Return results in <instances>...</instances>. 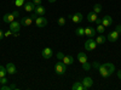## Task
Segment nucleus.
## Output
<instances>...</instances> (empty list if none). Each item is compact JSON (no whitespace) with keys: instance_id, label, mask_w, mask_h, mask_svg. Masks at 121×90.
I'll use <instances>...</instances> for the list:
<instances>
[{"instance_id":"nucleus-1","label":"nucleus","mask_w":121,"mask_h":90,"mask_svg":"<svg viewBox=\"0 0 121 90\" xmlns=\"http://www.w3.org/2000/svg\"><path fill=\"white\" fill-rule=\"evenodd\" d=\"M55 72H56V74H58V76H63V74L67 72V65L63 63L62 61L57 62V63L55 65Z\"/></svg>"},{"instance_id":"nucleus-2","label":"nucleus","mask_w":121,"mask_h":90,"mask_svg":"<svg viewBox=\"0 0 121 90\" xmlns=\"http://www.w3.org/2000/svg\"><path fill=\"white\" fill-rule=\"evenodd\" d=\"M97 43H96V40H93L92 38H88L87 40L85 42V49L87 50V51H92V50H95L96 47H97Z\"/></svg>"},{"instance_id":"nucleus-3","label":"nucleus","mask_w":121,"mask_h":90,"mask_svg":"<svg viewBox=\"0 0 121 90\" xmlns=\"http://www.w3.org/2000/svg\"><path fill=\"white\" fill-rule=\"evenodd\" d=\"M35 24H36V27H39V28H44V27L47 26V19H46L45 17H43V16H39V17L35 19Z\"/></svg>"},{"instance_id":"nucleus-4","label":"nucleus","mask_w":121,"mask_h":90,"mask_svg":"<svg viewBox=\"0 0 121 90\" xmlns=\"http://www.w3.org/2000/svg\"><path fill=\"white\" fill-rule=\"evenodd\" d=\"M119 35H120V33H119V32L113 31V32H110V33L107 35V39H108V40H109L110 43H115V42H117Z\"/></svg>"},{"instance_id":"nucleus-5","label":"nucleus","mask_w":121,"mask_h":90,"mask_svg":"<svg viewBox=\"0 0 121 90\" xmlns=\"http://www.w3.org/2000/svg\"><path fill=\"white\" fill-rule=\"evenodd\" d=\"M10 29L12 31V33H19V31H21V23L17 21H12L10 23Z\"/></svg>"},{"instance_id":"nucleus-6","label":"nucleus","mask_w":121,"mask_h":90,"mask_svg":"<svg viewBox=\"0 0 121 90\" xmlns=\"http://www.w3.org/2000/svg\"><path fill=\"white\" fill-rule=\"evenodd\" d=\"M82 85H84V88H85V90H88L91 86L93 85V81H92V78H90V77H85L84 79H82Z\"/></svg>"},{"instance_id":"nucleus-7","label":"nucleus","mask_w":121,"mask_h":90,"mask_svg":"<svg viewBox=\"0 0 121 90\" xmlns=\"http://www.w3.org/2000/svg\"><path fill=\"white\" fill-rule=\"evenodd\" d=\"M52 55H53V51H52V49H51V47H45L43 51H41V56H43L44 58H46V60L51 58Z\"/></svg>"},{"instance_id":"nucleus-8","label":"nucleus","mask_w":121,"mask_h":90,"mask_svg":"<svg viewBox=\"0 0 121 90\" xmlns=\"http://www.w3.org/2000/svg\"><path fill=\"white\" fill-rule=\"evenodd\" d=\"M70 19H72V22H74V23H81V21L84 19V16H82L81 12H76L70 17Z\"/></svg>"},{"instance_id":"nucleus-9","label":"nucleus","mask_w":121,"mask_h":90,"mask_svg":"<svg viewBox=\"0 0 121 90\" xmlns=\"http://www.w3.org/2000/svg\"><path fill=\"white\" fill-rule=\"evenodd\" d=\"M35 4L33 1H28V3H24L23 7H24V11L26 12H33L34 10H35Z\"/></svg>"},{"instance_id":"nucleus-10","label":"nucleus","mask_w":121,"mask_h":90,"mask_svg":"<svg viewBox=\"0 0 121 90\" xmlns=\"http://www.w3.org/2000/svg\"><path fill=\"white\" fill-rule=\"evenodd\" d=\"M98 71H99V74L102 76L103 78H108L109 76H112L109 73V71L104 67V65H99V67H98Z\"/></svg>"},{"instance_id":"nucleus-11","label":"nucleus","mask_w":121,"mask_h":90,"mask_svg":"<svg viewBox=\"0 0 121 90\" xmlns=\"http://www.w3.org/2000/svg\"><path fill=\"white\" fill-rule=\"evenodd\" d=\"M112 23H113V18L110 17L109 15H105L103 18H102V24L107 28V27H109V26H112Z\"/></svg>"},{"instance_id":"nucleus-12","label":"nucleus","mask_w":121,"mask_h":90,"mask_svg":"<svg viewBox=\"0 0 121 90\" xmlns=\"http://www.w3.org/2000/svg\"><path fill=\"white\" fill-rule=\"evenodd\" d=\"M96 33H97V31L95 28H91V27H86L85 28V35H87L88 38H93L96 35Z\"/></svg>"},{"instance_id":"nucleus-13","label":"nucleus","mask_w":121,"mask_h":90,"mask_svg":"<svg viewBox=\"0 0 121 90\" xmlns=\"http://www.w3.org/2000/svg\"><path fill=\"white\" fill-rule=\"evenodd\" d=\"M5 67H6V71H7V73H9V74H11V76H12V74H15V73L17 72L16 66H15L13 63H11V62H10V63H7Z\"/></svg>"},{"instance_id":"nucleus-14","label":"nucleus","mask_w":121,"mask_h":90,"mask_svg":"<svg viewBox=\"0 0 121 90\" xmlns=\"http://www.w3.org/2000/svg\"><path fill=\"white\" fill-rule=\"evenodd\" d=\"M32 22H33L32 17H22V18H21V21H19L21 26H24V27L30 26V24H32Z\"/></svg>"},{"instance_id":"nucleus-15","label":"nucleus","mask_w":121,"mask_h":90,"mask_svg":"<svg viewBox=\"0 0 121 90\" xmlns=\"http://www.w3.org/2000/svg\"><path fill=\"white\" fill-rule=\"evenodd\" d=\"M34 12L38 14V16H44V15L46 14V9H45L44 6H41V5H38V6H35Z\"/></svg>"},{"instance_id":"nucleus-16","label":"nucleus","mask_w":121,"mask_h":90,"mask_svg":"<svg viewBox=\"0 0 121 90\" xmlns=\"http://www.w3.org/2000/svg\"><path fill=\"white\" fill-rule=\"evenodd\" d=\"M63 63H65V65H72L73 62H74V57L73 56H70V55H64V57L60 60Z\"/></svg>"},{"instance_id":"nucleus-17","label":"nucleus","mask_w":121,"mask_h":90,"mask_svg":"<svg viewBox=\"0 0 121 90\" xmlns=\"http://www.w3.org/2000/svg\"><path fill=\"white\" fill-rule=\"evenodd\" d=\"M15 16H13V14H6V15H4V17H3V19H4V22H6V23H11L12 21H15Z\"/></svg>"},{"instance_id":"nucleus-18","label":"nucleus","mask_w":121,"mask_h":90,"mask_svg":"<svg viewBox=\"0 0 121 90\" xmlns=\"http://www.w3.org/2000/svg\"><path fill=\"white\" fill-rule=\"evenodd\" d=\"M78 60H79V62L82 65V63L87 62V55L85 52H79L78 54Z\"/></svg>"},{"instance_id":"nucleus-19","label":"nucleus","mask_w":121,"mask_h":90,"mask_svg":"<svg viewBox=\"0 0 121 90\" xmlns=\"http://www.w3.org/2000/svg\"><path fill=\"white\" fill-rule=\"evenodd\" d=\"M98 18V16H97V14L95 12V11H92V12H90L88 15H87V19H88V22H96V19Z\"/></svg>"},{"instance_id":"nucleus-20","label":"nucleus","mask_w":121,"mask_h":90,"mask_svg":"<svg viewBox=\"0 0 121 90\" xmlns=\"http://www.w3.org/2000/svg\"><path fill=\"white\" fill-rule=\"evenodd\" d=\"M72 89H73V90H85V88H84V85H82L81 82L74 83V84L72 85Z\"/></svg>"},{"instance_id":"nucleus-21","label":"nucleus","mask_w":121,"mask_h":90,"mask_svg":"<svg viewBox=\"0 0 121 90\" xmlns=\"http://www.w3.org/2000/svg\"><path fill=\"white\" fill-rule=\"evenodd\" d=\"M107 42V37H104V35H102V34H100V35H98L97 38H96V43L97 44H104Z\"/></svg>"},{"instance_id":"nucleus-22","label":"nucleus","mask_w":121,"mask_h":90,"mask_svg":"<svg viewBox=\"0 0 121 90\" xmlns=\"http://www.w3.org/2000/svg\"><path fill=\"white\" fill-rule=\"evenodd\" d=\"M75 34H76L78 37H84V35H85V28H82V27H79V28H76Z\"/></svg>"},{"instance_id":"nucleus-23","label":"nucleus","mask_w":121,"mask_h":90,"mask_svg":"<svg viewBox=\"0 0 121 90\" xmlns=\"http://www.w3.org/2000/svg\"><path fill=\"white\" fill-rule=\"evenodd\" d=\"M96 31H97L98 33H104V32H105V27H104L102 23H99V24H97Z\"/></svg>"},{"instance_id":"nucleus-24","label":"nucleus","mask_w":121,"mask_h":90,"mask_svg":"<svg viewBox=\"0 0 121 90\" xmlns=\"http://www.w3.org/2000/svg\"><path fill=\"white\" fill-rule=\"evenodd\" d=\"M93 11L98 15L100 11H102V5H100V4H95V6H93Z\"/></svg>"},{"instance_id":"nucleus-25","label":"nucleus","mask_w":121,"mask_h":90,"mask_svg":"<svg viewBox=\"0 0 121 90\" xmlns=\"http://www.w3.org/2000/svg\"><path fill=\"white\" fill-rule=\"evenodd\" d=\"M6 67L5 66H0V77H6Z\"/></svg>"},{"instance_id":"nucleus-26","label":"nucleus","mask_w":121,"mask_h":90,"mask_svg":"<svg viewBox=\"0 0 121 90\" xmlns=\"http://www.w3.org/2000/svg\"><path fill=\"white\" fill-rule=\"evenodd\" d=\"M15 5L17 7H22L24 5V0H15Z\"/></svg>"},{"instance_id":"nucleus-27","label":"nucleus","mask_w":121,"mask_h":90,"mask_svg":"<svg viewBox=\"0 0 121 90\" xmlns=\"http://www.w3.org/2000/svg\"><path fill=\"white\" fill-rule=\"evenodd\" d=\"M57 22H58V24H59L60 27H63V26L65 24V18H64V17H59Z\"/></svg>"},{"instance_id":"nucleus-28","label":"nucleus","mask_w":121,"mask_h":90,"mask_svg":"<svg viewBox=\"0 0 121 90\" xmlns=\"http://www.w3.org/2000/svg\"><path fill=\"white\" fill-rule=\"evenodd\" d=\"M82 68H84V71H88V69L91 68V65H90V62L87 61V62L82 63Z\"/></svg>"},{"instance_id":"nucleus-29","label":"nucleus","mask_w":121,"mask_h":90,"mask_svg":"<svg viewBox=\"0 0 121 90\" xmlns=\"http://www.w3.org/2000/svg\"><path fill=\"white\" fill-rule=\"evenodd\" d=\"M7 83H9V81L6 77H0V84H7Z\"/></svg>"},{"instance_id":"nucleus-30","label":"nucleus","mask_w":121,"mask_h":90,"mask_svg":"<svg viewBox=\"0 0 121 90\" xmlns=\"http://www.w3.org/2000/svg\"><path fill=\"white\" fill-rule=\"evenodd\" d=\"M63 57H64V54H63V52H60V51H59V52L57 54V58H58V60H62Z\"/></svg>"},{"instance_id":"nucleus-31","label":"nucleus","mask_w":121,"mask_h":90,"mask_svg":"<svg viewBox=\"0 0 121 90\" xmlns=\"http://www.w3.org/2000/svg\"><path fill=\"white\" fill-rule=\"evenodd\" d=\"M11 88H10V85H6V84H3L1 86V90H10Z\"/></svg>"},{"instance_id":"nucleus-32","label":"nucleus","mask_w":121,"mask_h":90,"mask_svg":"<svg viewBox=\"0 0 121 90\" xmlns=\"http://www.w3.org/2000/svg\"><path fill=\"white\" fill-rule=\"evenodd\" d=\"M11 34H12V31H11V29H9L7 32H5V33H4V35H5V37H10Z\"/></svg>"},{"instance_id":"nucleus-33","label":"nucleus","mask_w":121,"mask_h":90,"mask_svg":"<svg viewBox=\"0 0 121 90\" xmlns=\"http://www.w3.org/2000/svg\"><path fill=\"white\" fill-rule=\"evenodd\" d=\"M39 16H38V14H35L34 11H33V14H32V19H33V21H35V19L38 18Z\"/></svg>"},{"instance_id":"nucleus-34","label":"nucleus","mask_w":121,"mask_h":90,"mask_svg":"<svg viewBox=\"0 0 121 90\" xmlns=\"http://www.w3.org/2000/svg\"><path fill=\"white\" fill-rule=\"evenodd\" d=\"M33 3L38 6V5H41V0H33Z\"/></svg>"},{"instance_id":"nucleus-35","label":"nucleus","mask_w":121,"mask_h":90,"mask_svg":"<svg viewBox=\"0 0 121 90\" xmlns=\"http://www.w3.org/2000/svg\"><path fill=\"white\" fill-rule=\"evenodd\" d=\"M116 32H119V33H121V24H117L116 26V29H115Z\"/></svg>"},{"instance_id":"nucleus-36","label":"nucleus","mask_w":121,"mask_h":90,"mask_svg":"<svg viewBox=\"0 0 121 90\" xmlns=\"http://www.w3.org/2000/svg\"><path fill=\"white\" fill-rule=\"evenodd\" d=\"M12 14H13V16H15L16 18H17V17H19V11H13Z\"/></svg>"},{"instance_id":"nucleus-37","label":"nucleus","mask_w":121,"mask_h":90,"mask_svg":"<svg viewBox=\"0 0 121 90\" xmlns=\"http://www.w3.org/2000/svg\"><path fill=\"white\" fill-rule=\"evenodd\" d=\"M4 37H5V35H4V32L1 31V29H0V40H1V39H3Z\"/></svg>"},{"instance_id":"nucleus-38","label":"nucleus","mask_w":121,"mask_h":90,"mask_svg":"<svg viewBox=\"0 0 121 90\" xmlns=\"http://www.w3.org/2000/svg\"><path fill=\"white\" fill-rule=\"evenodd\" d=\"M96 23H97V24L102 23V18H97V19H96Z\"/></svg>"},{"instance_id":"nucleus-39","label":"nucleus","mask_w":121,"mask_h":90,"mask_svg":"<svg viewBox=\"0 0 121 90\" xmlns=\"http://www.w3.org/2000/svg\"><path fill=\"white\" fill-rule=\"evenodd\" d=\"M10 88H11V89H17V85H15V84H11V85H10Z\"/></svg>"},{"instance_id":"nucleus-40","label":"nucleus","mask_w":121,"mask_h":90,"mask_svg":"<svg viewBox=\"0 0 121 90\" xmlns=\"http://www.w3.org/2000/svg\"><path fill=\"white\" fill-rule=\"evenodd\" d=\"M117 78H119V79H121V69L117 72Z\"/></svg>"},{"instance_id":"nucleus-41","label":"nucleus","mask_w":121,"mask_h":90,"mask_svg":"<svg viewBox=\"0 0 121 90\" xmlns=\"http://www.w3.org/2000/svg\"><path fill=\"white\" fill-rule=\"evenodd\" d=\"M93 66H95L96 68H98V67H99V63H98V62H95V63H93Z\"/></svg>"},{"instance_id":"nucleus-42","label":"nucleus","mask_w":121,"mask_h":90,"mask_svg":"<svg viewBox=\"0 0 121 90\" xmlns=\"http://www.w3.org/2000/svg\"><path fill=\"white\" fill-rule=\"evenodd\" d=\"M57 0H48V3H51V4H53V3H56Z\"/></svg>"}]
</instances>
